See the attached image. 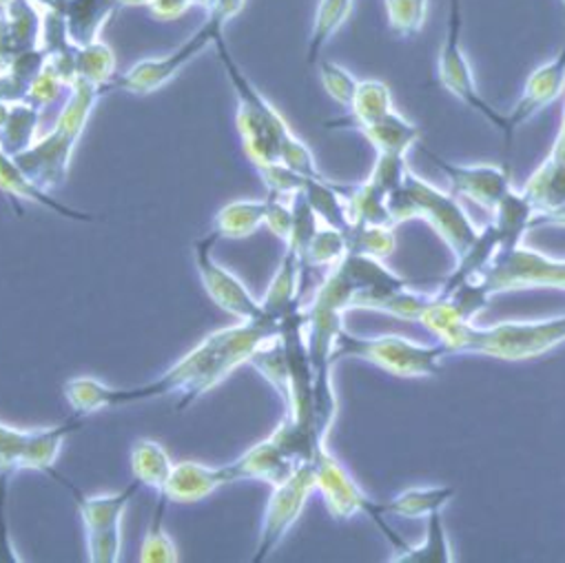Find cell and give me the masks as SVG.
<instances>
[{
	"instance_id": "cell-1",
	"label": "cell",
	"mask_w": 565,
	"mask_h": 563,
	"mask_svg": "<svg viewBox=\"0 0 565 563\" xmlns=\"http://www.w3.org/2000/svg\"><path fill=\"white\" fill-rule=\"evenodd\" d=\"M281 320L285 318H275L264 311V316L257 320L235 322L233 327L213 331L171 369L147 384L134 389H114L94 378H74L63 384V395L81 417L169 395H178L175 411L182 413L202 395L220 386L242 364H248L253 353L266 340L279 333Z\"/></svg>"
},
{
	"instance_id": "cell-2",
	"label": "cell",
	"mask_w": 565,
	"mask_h": 563,
	"mask_svg": "<svg viewBox=\"0 0 565 563\" xmlns=\"http://www.w3.org/2000/svg\"><path fill=\"white\" fill-rule=\"evenodd\" d=\"M419 325L435 336L448 355H483L501 362H525L541 358L565 342V316L532 322H499L477 327L457 316L450 300L433 294Z\"/></svg>"
},
{
	"instance_id": "cell-3",
	"label": "cell",
	"mask_w": 565,
	"mask_h": 563,
	"mask_svg": "<svg viewBox=\"0 0 565 563\" xmlns=\"http://www.w3.org/2000/svg\"><path fill=\"white\" fill-rule=\"evenodd\" d=\"M103 94V87L78 81L70 89V98L52 131L14 158L21 171L45 191H56L65 184L78 140L83 138Z\"/></svg>"
},
{
	"instance_id": "cell-4",
	"label": "cell",
	"mask_w": 565,
	"mask_h": 563,
	"mask_svg": "<svg viewBox=\"0 0 565 563\" xmlns=\"http://www.w3.org/2000/svg\"><path fill=\"white\" fill-rule=\"evenodd\" d=\"M388 213L393 226L411 220L428 222L455 259L468 251L479 233V226L470 220L457 195L441 191L411 169L404 184L388 195Z\"/></svg>"
},
{
	"instance_id": "cell-5",
	"label": "cell",
	"mask_w": 565,
	"mask_h": 563,
	"mask_svg": "<svg viewBox=\"0 0 565 563\" xmlns=\"http://www.w3.org/2000/svg\"><path fill=\"white\" fill-rule=\"evenodd\" d=\"M217 50L220 63L226 72L228 83L237 94V131L242 138V147L248 160L257 167H266L279 162L281 145L294 134L289 123L281 114L257 92V87L242 74L237 63L233 61L224 36H220L213 45Z\"/></svg>"
},
{
	"instance_id": "cell-6",
	"label": "cell",
	"mask_w": 565,
	"mask_h": 563,
	"mask_svg": "<svg viewBox=\"0 0 565 563\" xmlns=\"http://www.w3.org/2000/svg\"><path fill=\"white\" fill-rule=\"evenodd\" d=\"M244 8V0H213L206 8L209 17L202 28H198L180 47H175L164 59H151L140 61L125 74L116 76L103 92H127V94H151L171 83L191 61H195L204 50L213 47L220 36H224V30L228 21L239 14Z\"/></svg>"
},
{
	"instance_id": "cell-7",
	"label": "cell",
	"mask_w": 565,
	"mask_h": 563,
	"mask_svg": "<svg viewBox=\"0 0 565 563\" xmlns=\"http://www.w3.org/2000/svg\"><path fill=\"white\" fill-rule=\"evenodd\" d=\"M444 358H448V353L439 342L422 344L402 336L360 338L347 329L338 336L333 351V362L360 360L404 380L439 375Z\"/></svg>"
},
{
	"instance_id": "cell-8",
	"label": "cell",
	"mask_w": 565,
	"mask_h": 563,
	"mask_svg": "<svg viewBox=\"0 0 565 563\" xmlns=\"http://www.w3.org/2000/svg\"><path fill=\"white\" fill-rule=\"evenodd\" d=\"M470 285L490 302L494 296L525 289L565 291V259L550 257L521 244L501 248Z\"/></svg>"
},
{
	"instance_id": "cell-9",
	"label": "cell",
	"mask_w": 565,
	"mask_h": 563,
	"mask_svg": "<svg viewBox=\"0 0 565 563\" xmlns=\"http://www.w3.org/2000/svg\"><path fill=\"white\" fill-rule=\"evenodd\" d=\"M83 419L85 417L74 415L58 426L32 431L0 422V501H8V484L21 470H41L63 484L65 479L56 472V461L63 444L81 428Z\"/></svg>"
},
{
	"instance_id": "cell-10",
	"label": "cell",
	"mask_w": 565,
	"mask_h": 563,
	"mask_svg": "<svg viewBox=\"0 0 565 563\" xmlns=\"http://www.w3.org/2000/svg\"><path fill=\"white\" fill-rule=\"evenodd\" d=\"M63 486H67L76 499V508L85 525L89 561L118 563L122 552V519L142 484L134 479L131 486L111 495H83L67 479Z\"/></svg>"
},
{
	"instance_id": "cell-11",
	"label": "cell",
	"mask_w": 565,
	"mask_h": 563,
	"mask_svg": "<svg viewBox=\"0 0 565 563\" xmlns=\"http://www.w3.org/2000/svg\"><path fill=\"white\" fill-rule=\"evenodd\" d=\"M313 468H316V484L318 492L324 499L327 510L333 519L347 521L355 514H366L375 521V525L386 534V539L393 543L395 550L404 548L406 541L386 523V519L377 512V501L371 499L362 486L351 477V472L338 461V457L329 450L327 444H322L313 455Z\"/></svg>"
},
{
	"instance_id": "cell-12",
	"label": "cell",
	"mask_w": 565,
	"mask_h": 563,
	"mask_svg": "<svg viewBox=\"0 0 565 563\" xmlns=\"http://www.w3.org/2000/svg\"><path fill=\"white\" fill-rule=\"evenodd\" d=\"M461 0H450L448 3V30L446 41L439 50L437 61V78L444 89H448L457 100H461L466 107L477 111L483 120H488L494 129H499L503 136L508 131V118L499 109H494L479 92L470 61L461 45Z\"/></svg>"
},
{
	"instance_id": "cell-13",
	"label": "cell",
	"mask_w": 565,
	"mask_h": 563,
	"mask_svg": "<svg viewBox=\"0 0 565 563\" xmlns=\"http://www.w3.org/2000/svg\"><path fill=\"white\" fill-rule=\"evenodd\" d=\"M318 490L316 484V468L313 459L302 461L289 479L273 486L270 497L264 508L262 528H259V541L253 554V563L266 561L277 545L287 539L291 528L298 523V519L305 512V506L309 497Z\"/></svg>"
},
{
	"instance_id": "cell-14",
	"label": "cell",
	"mask_w": 565,
	"mask_h": 563,
	"mask_svg": "<svg viewBox=\"0 0 565 563\" xmlns=\"http://www.w3.org/2000/svg\"><path fill=\"white\" fill-rule=\"evenodd\" d=\"M217 240L220 235L211 231L209 235H202L193 242V262L206 296L237 322H250L262 318V300H257L248 291V287L233 270H228L224 264L215 259L213 248Z\"/></svg>"
},
{
	"instance_id": "cell-15",
	"label": "cell",
	"mask_w": 565,
	"mask_h": 563,
	"mask_svg": "<svg viewBox=\"0 0 565 563\" xmlns=\"http://www.w3.org/2000/svg\"><path fill=\"white\" fill-rule=\"evenodd\" d=\"M521 193L534 209V229L565 226V107L550 153L527 178Z\"/></svg>"
},
{
	"instance_id": "cell-16",
	"label": "cell",
	"mask_w": 565,
	"mask_h": 563,
	"mask_svg": "<svg viewBox=\"0 0 565 563\" xmlns=\"http://www.w3.org/2000/svg\"><path fill=\"white\" fill-rule=\"evenodd\" d=\"M422 153L446 176L450 184V193L457 198H466L488 213L497 209V204L503 200V195L512 189V178L508 167L481 162V164H459L444 160L435 151L419 145Z\"/></svg>"
},
{
	"instance_id": "cell-17",
	"label": "cell",
	"mask_w": 565,
	"mask_h": 563,
	"mask_svg": "<svg viewBox=\"0 0 565 563\" xmlns=\"http://www.w3.org/2000/svg\"><path fill=\"white\" fill-rule=\"evenodd\" d=\"M563 94H565V45L552 61L539 65L527 76L516 105L512 107L510 114H505L508 118L505 142L510 145L519 127H523L527 120H532L539 111L550 107Z\"/></svg>"
},
{
	"instance_id": "cell-18",
	"label": "cell",
	"mask_w": 565,
	"mask_h": 563,
	"mask_svg": "<svg viewBox=\"0 0 565 563\" xmlns=\"http://www.w3.org/2000/svg\"><path fill=\"white\" fill-rule=\"evenodd\" d=\"M237 481H242V475L235 459L222 466H206L200 461H178L160 495L173 503H195L211 497L220 488Z\"/></svg>"
},
{
	"instance_id": "cell-19",
	"label": "cell",
	"mask_w": 565,
	"mask_h": 563,
	"mask_svg": "<svg viewBox=\"0 0 565 563\" xmlns=\"http://www.w3.org/2000/svg\"><path fill=\"white\" fill-rule=\"evenodd\" d=\"M305 275H307V268H305L302 255L287 244V251L281 255L279 266L268 285V291L262 298L264 311L275 318H287L291 311L302 307Z\"/></svg>"
},
{
	"instance_id": "cell-20",
	"label": "cell",
	"mask_w": 565,
	"mask_h": 563,
	"mask_svg": "<svg viewBox=\"0 0 565 563\" xmlns=\"http://www.w3.org/2000/svg\"><path fill=\"white\" fill-rule=\"evenodd\" d=\"M0 191H3L12 202H34V204H41V206L54 211L56 215L74 220V222H94L96 220L92 213L78 211V209L56 200L52 195V191H45L34 180H30L21 171L17 160L12 156H8L6 151H0Z\"/></svg>"
},
{
	"instance_id": "cell-21",
	"label": "cell",
	"mask_w": 565,
	"mask_h": 563,
	"mask_svg": "<svg viewBox=\"0 0 565 563\" xmlns=\"http://www.w3.org/2000/svg\"><path fill=\"white\" fill-rule=\"evenodd\" d=\"M118 8L120 0H63L61 14L65 17L72 41L85 47L100 41V32Z\"/></svg>"
},
{
	"instance_id": "cell-22",
	"label": "cell",
	"mask_w": 565,
	"mask_h": 563,
	"mask_svg": "<svg viewBox=\"0 0 565 563\" xmlns=\"http://www.w3.org/2000/svg\"><path fill=\"white\" fill-rule=\"evenodd\" d=\"M457 497L455 486H424V488H406L388 501H377V512L382 519L386 517H404V519H426L428 514L444 510Z\"/></svg>"
},
{
	"instance_id": "cell-23",
	"label": "cell",
	"mask_w": 565,
	"mask_h": 563,
	"mask_svg": "<svg viewBox=\"0 0 565 563\" xmlns=\"http://www.w3.org/2000/svg\"><path fill=\"white\" fill-rule=\"evenodd\" d=\"M358 131L377 149V153L406 156L422 140V129L397 109Z\"/></svg>"
},
{
	"instance_id": "cell-24",
	"label": "cell",
	"mask_w": 565,
	"mask_h": 563,
	"mask_svg": "<svg viewBox=\"0 0 565 563\" xmlns=\"http://www.w3.org/2000/svg\"><path fill=\"white\" fill-rule=\"evenodd\" d=\"M433 302V296H424L417 294L411 285L402 287V289H393L386 294H375V296H362L358 300H353L351 311L353 309H362V311H375V314H384L404 322H413L419 325L424 311L428 309V305Z\"/></svg>"
},
{
	"instance_id": "cell-25",
	"label": "cell",
	"mask_w": 565,
	"mask_h": 563,
	"mask_svg": "<svg viewBox=\"0 0 565 563\" xmlns=\"http://www.w3.org/2000/svg\"><path fill=\"white\" fill-rule=\"evenodd\" d=\"M388 561L391 563H455V550L450 543V537L446 532V523L441 517V510L426 517V534L424 541L417 545H404L395 550Z\"/></svg>"
},
{
	"instance_id": "cell-26",
	"label": "cell",
	"mask_w": 565,
	"mask_h": 563,
	"mask_svg": "<svg viewBox=\"0 0 565 563\" xmlns=\"http://www.w3.org/2000/svg\"><path fill=\"white\" fill-rule=\"evenodd\" d=\"M395 109L393 105V94L386 83L382 81H360L358 94L353 98V105L349 107V116L340 118L335 123H329V127H347V129H360L366 127L386 114Z\"/></svg>"
},
{
	"instance_id": "cell-27",
	"label": "cell",
	"mask_w": 565,
	"mask_h": 563,
	"mask_svg": "<svg viewBox=\"0 0 565 563\" xmlns=\"http://www.w3.org/2000/svg\"><path fill=\"white\" fill-rule=\"evenodd\" d=\"M43 111L28 100L10 103L6 123L0 125V149L17 158L39 140V125Z\"/></svg>"
},
{
	"instance_id": "cell-28",
	"label": "cell",
	"mask_w": 565,
	"mask_h": 563,
	"mask_svg": "<svg viewBox=\"0 0 565 563\" xmlns=\"http://www.w3.org/2000/svg\"><path fill=\"white\" fill-rule=\"evenodd\" d=\"M131 475L136 481L142 486L153 488L158 495L164 490L171 472H173V461L167 453V448L156 442V439H138L131 446Z\"/></svg>"
},
{
	"instance_id": "cell-29",
	"label": "cell",
	"mask_w": 565,
	"mask_h": 563,
	"mask_svg": "<svg viewBox=\"0 0 565 563\" xmlns=\"http://www.w3.org/2000/svg\"><path fill=\"white\" fill-rule=\"evenodd\" d=\"M492 224L499 229L503 237V248L521 244L525 233L534 229V209L521 191L510 189L497 209L490 213Z\"/></svg>"
},
{
	"instance_id": "cell-30",
	"label": "cell",
	"mask_w": 565,
	"mask_h": 563,
	"mask_svg": "<svg viewBox=\"0 0 565 563\" xmlns=\"http://www.w3.org/2000/svg\"><path fill=\"white\" fill-rule=\"evenodd\" d=\"M347 200L349 222L351 224H391L388 195L380 191L373 182L364 180L362 184H340ZM395 229V226H393Z\"/></svg>"
},
{
	"instance_id": "cell-31",
	"label": "cell",
	"mask_w": 565,
	"mask_h": 563,
	"mask_svg": "<svg viewBox=\"0 0 565 563\" xmlns=\"http://www.w3.org/2000/svg\"><path fill=\"white\" fill-rule=\"evenodd\" d=\"M45 65H47V54L41 47L19 54L3 72H0V100L6 103L28 100V94Z\"/></svg>"
},
{
	"instance_id": "cell-32",
	"label": "cell",
	"mask_w": 565,
	"mask_h": 563,
	"mask_svg": "<svg viewBox=\"0 0 565 563\" xmlns=\"http://www.w3.org/2000/svg\"><path fill=\"white\" fill-rule=\"evenodd\" d=\"M266 217V198L264 200H235L224 204L217 215L213 231L220 237L242 240L253 235Z\"/></svg>"
},
{
	"instance_id": "cell-33",
	"label": "cell",
	"mask_w": 565,
	"mask_h": 563,
	"mask_svg": "<svg viewBox=\"0 0 565 563\" xmlns=\"http://www.w3.org/2000/svg\"><path fill=\"white\" fill-rule=\"evenodd\" d=\"M355 0H320L316 10V21L309 39V65L320 63V56L329 41L344 28V23L351 17Z\"/></svg>"
},
{
	"instance_id": "cell-34",
	"label": "cell",
	"mask_w": 565,
	"mask_h": 563,
	"mask_svg": "<svg viewBox=\"0 0 565 563\" xmlns=\"http://www.w3.org/2000/svg\"><path fill=\"white\" fill-rule=\"evenodd\" d=\"M6 21L17 54L41 47L43 10L34 0H12V3L6 6Z\"/></svg>"
},
{
	"instance_id": "cell-35",
	"label": "cell",
	"mask_w": 565,
	"mask_h": 563,
	"mask_svg": "<svg viewBox=\"0 0 565 563\" xmlns=\"http://www.w3.org/2000/svg\"><path fill=\"white\" fill-rule=\"evenodd\" d=\"M349 253L347 235L342 229L320 222L316 235L305 251V268H333Z\"/></svg>"
},
{
	"instance_id": "cell-36",
	"label": "cell",
	"mask_w": 565,
	"mask_h": 563,
	"mask_svg": "<svg viewBox=\"0 0 565 563\" xmlns=\"http://www.w3.org/2000/svg\"><path fill=\"white\" fill-rule=\"evenodd\" d=\"M114 78H116V56L107 43L96 41L92 45L78 47L76 83L85 81L105 89Z\"/></svg>"
},
{
	"instance_id": "cell-37",
	"label": "cell",
	"mask_w": 565,
	"mask_h": 563,
	"mask_svg": "<svg viewBox=\"0 0 565 563\" xmlns=\"http://www.w3.org/2000/svg\"><path fill=\"white\" fill-rule=\"evenodd\" d=\"M344 235H347L349 253L371 255L380 259L391 257L397 246L395 229L386 224H351L344 231Z\"/></svg>"
},
{
	"instance_id": "cell-38",
	"label": "cell",
	"mask_w": 565,
	"mask_h": 563,
	"mask_svg": "<svg viewBox=\"0 0 565 563\" xmlns=\"http://www.w3.org/2000/svg\"><path fill=\"white\" fill-rule=\"evenodd\" d=\"M158 508H156V514H153V523L149 525L147 534H145V541H142V548H140V561L142 563H178L180 561V554H178V548L173 543V539L169 537L164 523H162V517H164V508H167V497L158 495Z\"/></svg>"
},
{
	"instance_id": "cell-39",
	"label": "cell",
	"mask_w": 565,
	"mask_h": 563,
	"mask_svg": "<svg viewBox=\"0 0 565 563\" xmlns=\"http://www.w3.org/2000/svg\"><path fill=\"white\" fill-rule=\"evenodd\" d=\"M430 0H384L388 28L399 39H411L424 30Z\"/></svg>"
},
{
	"instance_id": "cell-40",
	"label": "cell",
	"mask_w": 565,
	"mask_h": 563,
	"mask_svg": "<svg viewBox=\"0 0 565 563\" xmlns=\"http://www.w3.org/2000/svg\"><path fill=\"white\" fill-rule=\"evenodd\" d=\"M320 81L327 89V94L342 107H351L353 105V98L358 94V87H360V81L347 70L342 67L340 63H333V61H320Z\"/></svg>"
},
{
	"instance_id": "cell-41",
	"label": "cell",
	"mask_w": 565,
	"mask_h": 563,
	"mask_svg": "<svg viewBox=\"0 0 565 563\" xmlns=\"http://www.w3.org/2000/svg\"><path fill=\"white\" fill-rule=\"evenodd\" d=\"M406 173H408L406 156L377 153V162H375V167H373V171H371V176L366 180L373 182L386 195H391L393 191H397L404 184Z\"/></svg>"
},
{
	"instance_id": "cell-42",
	"label": "cell",
	"mask_w": 565,
	"mask_h": 563,
	"mask_svg": "<svg viewBox=\"0 0 565 563\" xmlns=\"http://www.w3.org/2000/svg\"><path fill=\"white\" fill-rule=\"evenodd\" d=\"M268 193H277V195H296L305 189L307 184V176L289 169L287 164L281 162H273V164H266V167H257Z\"/></svg>"
},
{
	"instance_id": "cell-43",
	"label": "cell",
	"mask_w": 565,
	"mask_h": 563,
	"mask_svg": "<svg viewBox=\"0 0 565 563\" xmlns=\"http://www.w3.org/2000/svg\"><path fill=\"white\" fill-rule=\"evenodd\" d=\"M294 198V195H291ZM289 195H277V193H268L266 198V217L264 224L279 237L285 240V244L291 237L294 231V222H296V213H294V200Z\"/></svg>"
},
{
	"instance_id": "cell-44",
	"label": "cell",
	"mask_w": 565,
	"mask_h": 563,
	"mask_svg": "<svg viewBox=\"0 0 565 563\" xmlns=\"http://www.w3.org/2000/svg\"><path fill=\"white\" fill-rule=\"evenodd\" d=\"M279 162L287 164L289 169L307 176V178H324V173L320 171L313 151L309 149V145L305 140H300L296 134H291L285 145H281V156Z\"/></svg>"
},
{
	"instance_id": "cell-45",
	"label": "cell",
	"mask_w": 565,
	"mask_h": 563,
	"mask_svg": "<svg viewBox=\"0 0 565 563\" xmlns=\"http://www.w3.org/2000/svg\"><path fill=\"white\" fill-rule=\"evenodd\" d=\"M61 89H65L63 81L56 76V72L50 65H45L28 94V103H32L34 107H39L43 111L58 98Z\"/></svg>"
},
{
	"instance_id": "cell-46",
	"label": "cell",
	"mask_w": 565,
	"mask_h": 563,
	"mask_svg": "<svg viewBox=\"0 0 565 563\" xmlns=\"http://www.w3.org/2000/svg\"><path fill=\"white\" fill-rule=\"evenodd\" d=\"M193 6H204V0H151L149 10L158 19L173 21L182 17L186 10H191Z\"/></svg>"
},
{
	"instance_id": "cell-47",
	"label": "cell",
	"mask_w": 565,
	"mask_h": 563,
	"mask_svg": "<svg viewBox=\"0 0 565 563\" xmlns=\"http://www.w3.org/2000/svg\"><path fill=\"white\" fill-rule=\"evenodd\" d=\"M151 0H120V6H134V8H140V6H147L149 8Z\"/></svg>"
},
{
	"instance_id": "cell-48",
	"label": "cell",
	"mask_w": 565,
	"mask_h": 563,
	"mask_svg": "<svg viewBox=\"0 0 565 563\" xmlns=\"http://www.w3.org/2000/svg\"><path fill=\"white\" fill-rule=\"evenodd\" d=\"M8 3H12V0H0V6H3V8H6Z\"/></svg>"
}]
</instances>
